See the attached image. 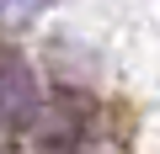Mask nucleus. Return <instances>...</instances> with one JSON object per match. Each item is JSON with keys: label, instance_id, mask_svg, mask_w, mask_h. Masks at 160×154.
<instances>
[{"label": "nucleus", "instance_id": "f257e3e1", "mask_svg": "<svg viewBox=\"0 0 160 154\" xmlns=\"http://www.w3.org/2000/svg\"><path fill=\"white\" fill-rule=\"evenodd\" d=\"M38 112V74L22 58L0 64V128H22Z\"/></svg>", "mask_w": 160, "mask_h": 154}]
</instances>
